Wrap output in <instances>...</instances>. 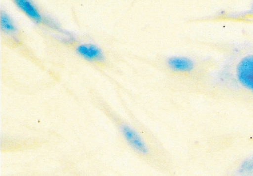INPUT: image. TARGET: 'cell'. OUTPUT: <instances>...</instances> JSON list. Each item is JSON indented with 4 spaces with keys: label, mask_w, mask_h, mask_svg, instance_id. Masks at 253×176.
<instances>
[{
    "label": "cell",
    "mask_w": 253,
    "mask_h": 176,
    "mask_svg": "<svg viewBox=\"0 0 253 176\" xmlns=\"http://www.w3.org/2000/svg\"><path fill=\"white\" fill-rule=\"evenodd\" d=\"M237 75L242 85L253 92V56L246 57L239 62Z\"/></svg>",
    "instance_id": "cell-1"
},
{
    "label": "cell",
    "mask_w": 253,
    "mask_h": 176,
    "mask_svg": "<svg viewBox=\"0 0 253 176\" xmlns=\"http://www.w3.org/2000/svg\"><path fill=\"white\" fill-rule=\"evenodd\" d=\"M120 131L126 140L127 142L131 148L141 154H146L148 152L147 145L143 141L140 135L136 131L128 126L127 124H122L120 126Z\"/></svg>",
    "instance_id": "cell-2"
},
{
    "label": "cell",
    "mask_w": 253,
    "mask_h": 176,
    "mask_svg": "<svg viewBox=\"0 0 253 176\" xmlns=\"http://www.w3.org/2000/svg\"><path fill=\"white\" fill-rule=\"evenodd\" d=\"M76 52L80 56L89 60L100 61L103 58L101 50L93 44H82L77 47Z\"/></svg>",
    "instance_id": "cell-3"
},
{
    "label": "cell",
    "mask_w": 253,
    "mask_h": 176,
    "mask_svg": "<svg viewBox=\"0 0 253 176\" xmlns=\"http://www.w3.org/2000/svg\"><path fill=\"white\" fill-rule=\"evenodd\" d=\"M169 67L174 71L187 72L191 71L194 63L190 58L184 57H171L167 60Z\"/></svg>",
    "instance_id": "cell-4"
},
{
    "label": "cell",
    "mask_w": 253,
    "mask_h": 176,
    "mask_svg": "<svg viewBox=\"0 0 253 176\" xmlns=\"http://www.w3.org/2000/svg\"><path fill=\"white\" fill-rule=\"evenodd\" d=\"M15 3L24 13L35 21L39 22L41 20L39 11L36 9L35 6L27 0H16Z\"/></svg>",
    "instance_id": "cell-5"
},
{
    "label": "cell",
    "mask_w": 253,
    "mask_h": 176,
    "mask_svg": "<svg viewBox=\"0 0 253 176\" xmlns=\"http://www.w3.org/2000/svg\"><path fill=\"white\" fill-rule=\"evenodd\" d=\"M1 25L3 31L8 34H15L17 29L9 16L5 13L1 14Z\"/></svg>",
    "instance_id": "cell-6"
},
{
    "label": "cell",
    "mask_w": 253,
    "mask_h": 176,
    "mask_svg": "<svg viewBox=\"0 0 253 176\" xmlns=\"http://www.w3.org/2000/svg\"><path fill=\"white\" fill-rule=\"evenodd\" d=\"M253 171V156L246 159L243 163H242L240 168L239 172L241 174H248Z\"/></svg>",
    "instance_id": "cell-7"
}]
</instances>
